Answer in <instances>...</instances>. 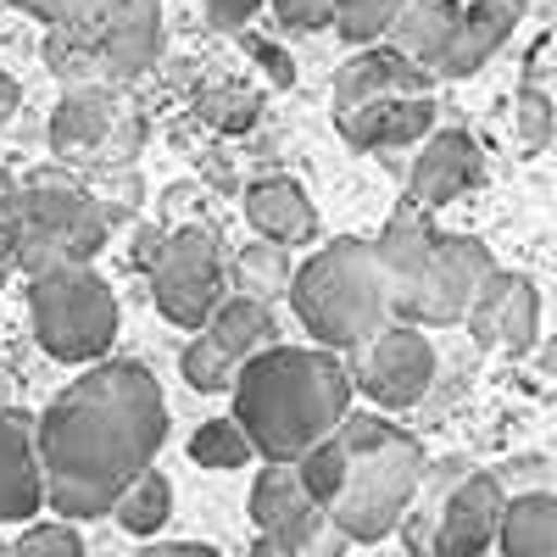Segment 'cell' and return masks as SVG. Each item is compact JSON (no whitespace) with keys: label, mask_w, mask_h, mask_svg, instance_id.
<instances>
[{"label":"cell","mask_w":557,"mask_h":557,"mask_svg":"<svg viewBox=\"0 0 557 557\" xmlns=\"http://www.w3.org/2000/svg\"><path fill=\"white\" fill-rule=\"evenodd\" d=\"M168 401L146 362H89L39 412V457L57 519L84 524L117 513L123 491L157 469Z\"/></svg>","instance_id":"obj_1"},{"label":"cell","mask_w":557,"mask_h":557,"mask_svg":"<svg viewBox=\"0 0 557 557\" xmlns=\"http://www.w3.org/2000/svg\"><path fill=\"white\" fill-rule=\"evenodd\" d=\"M228 396L262 462H296L351 418L357 380L330 346H268L235 374Z\"/></svg>","instance_id":"obj_2"},{"label":"cell","mask_w":557,"mask_h":557,"mask_svg":"<svg viewBox=\"0 0 557 557\" xmlns=\"http://www.w3.org/2000/svg\"><path fill=\"white\" fill-rule=\"evenodd\" d=\"M380 262L391 273V301L396 323L412 330H446V323H469L480 290L491 285V246L474 235H446L418 207L396 212L380 228Z\"/></svg>","instance_id":"obj_3"},{"label":"cell","mask_w":557,"mask_h":557,"mask_svg":"<svg viewBox=\"0 0 557 557\" xmlns=\"http://www.w3.org/2000/svg\"><path fill=\"white\" fill-rule=\"evenodd\" d=\"M290 307L301 318V330L330 351H351L368 335L391 330L396 301H391V273L380 262V246L362 235L330 240L318 257L296 268Z\"/></svg>","instance_id":"obj_4"},{"label":"cell","mask_w":557,"mask_h":557,"mask_svg":"<svg viewBox=\"0 0 557 557\" xmlns=\"http://www.w3.org/2000/svg\"><path fill=\"white\" fill-rule=\"evenodd\" d=\"M341 435L351 451V469H346V491L335 496L330 519L346 541H385L391 530L407 524L418 491H424V474H430L424 446L380 412H351Z\"/></svg>","instance_id":"obj_5"},{"label":"cell","mask_w":557,"mask_h":557,"mask_svg":"<svg viewBox=\"0 0 557 557\" xmlns=\"http://www.w3.org/2000/svg\"><path fill=\"white\" fill-rule=\"evenodd\" d=\"M162 51V0H89V7L45 34V62L73 89H112L146 73Z\"/></svg>","instance_id":"obj_6"},{"label":"cell","mask_w":557,"mask_h":557,"mask_svg":"<svg viewBox=\"0 0 557 557\" xmlns=\"http://www.w3.org/2000/svg\"><path fill=\"white\" fill-rule=\"evenodd\" d=\"M28 318L57 362H101L117 341V296L89 262L39 268L28 278Z\"/></svg>","instance_id":"obj_7"},{"label":"cell","mask_w":557,"mask_h":557,"mask_svg":"<svg viewBox=\"0 0 557 557\" xmlns=\"http://www.w3.org/2000/svg\"><path fill=\"white\" fill-rule=\"evenodd\" d=\"M151 262V296H157V312L178 330L201 335L212 312L228 301L223 285H228V262H223V240L218 228L207 223H190V228H173L168 240H157V257Z\"/></svg>","instance_id":"obj_8"},{"label":"cell","mask_w":557,"mask_h":557,"mask_svg":"<svg viewBox=\"0 0 557 557\" xmlns=\"http://www.w3.org/2000/svg\"><path fill=\"white\" fill-rule=\"evenodd\" d=\"M507 496L491 474H462L446 485L435 513H412L407 535L418 557H480L491 541H502Z\"/></svg>","instance_id":"obj_9"},{"label":"cell","mask_w":557,"mask_h":557,"mask_svg":"<svg viewBox=\"0 0 557 557\" xmlns=\"http://www.w3.org/2000/svg\"><path fill=\"white\" fill-rule=\"evenodd\" d=\"M346 368L357 380V396L374 401V412H401V407H418L424 391L435 385V346L412 323H391V330L351 346Z\"/></svg>","instance_id":"obj_10"},{"label":"cell","mask_w":557,"mask_h":557,"mask_svg":"<svg viewBox=\"0 0 557 557\" xmlns=\"http://www.w3.org/2000/svg\"><path fill=\"white\" fill-rule=\"evenodd\" d=\"M96 246H101V212L78 190H28L23 196V262L34 273L84 262Z\"/></svg>","instance_id":"obj_11"},{"label":"cell","mask_w":557,"mask_h":557,"mask_svg":"<svg viewBox=\"0 0 557 557\" xmlns=\"http://www.w3.org/2000/svg\"><path fill=\"white\" fill-rule=\"evenodd\" d=\"M480 173H485V157L474 139L462 128H435L407 168V201L412 207H446L462 190H474Z\"/></svg>","instance_id":"obj_12"},{"label":"cell","mask_w":557,"mask_h":557,"mask_svg":"<svg viewBox=\"0 0 557 557\" xmlns=\"http://www.w3.org/2000/svg\"><path fill=\"white\" fill-rule=\"evenodd\" d=\"M51 502L39 457V424L0 407V524H28Z\"/></svg>","instance_id":"obj_13"},{"label":"cell","mask_w":557,"mask_h":557,"mask_svg":"<svg viewBox=\"0 0 557 557\" xmlns=\"http://www.w3.org/2000/svg\"><path fill=\"white\" fill-rule=\"evenodd\" d=\"M541 330V296L524 273H491V285L480 290L474 312H469V335L480 346H502V351H524L535 346Z\"/></svg>","instance_id":"obj_14"},{"label":"cell","mask_w":557,"mask_h":557,"mask_svg":"<svg viewBox=\"0 0 557 557\" xmlns=\"http://www.w3.org/2000/svg\"><path fill=\"white\" fill-rule=\"evenodd\" d=\"M385 96H430V73L407 62L391 45H368L362 57H351L335 73V117L368 107V101H385Z\"/></svg>","instance_id":"obj_15"},{"label":"cell","mask_w":557,"mask_h":557,"mask_svg":"<svg viewBox=\"0 0 557 557\" xmlns=\"http://www.w3.org/2000/svg\"><path fill=\"white\" fill-rule=\"evenodd\" d=\"M335 123L357 151H391V146H412V139L435 134V101L430 96H385V101H368Z\"/></svg>","instance_id":"obj_16"},{"label":"cell","mask_w":557,"mask_h":557,"mask_svg":"<svg viewBox=\"0 0 557 557\" xmlns=\"http://www.w3.org/2000/svg\"><path fill=\"white\" fill-rule=\"evenodd\" d=\"M457 23H462V7H457V0H407L380 45L401 51L407 62H418L424 73H441V67H446V51H451V39H457Z\"/></svg>","instance_id":"obj_17"},{"label":"cell","mask_w":557,"mask_h":557,"mask_svg":"<svg viewBox=\"0 0 557 557\" xmlns=\"http://www.w3.org/2000/svg\"><path fill=\"white\" fill-rule=\"evenodd\" d=\"M519 12H524V0H469V7H462V23H457V39H451V51H446L441 78L480 73L507 45V34L519 28Z\"/></svg>","instance_id":"obj_18"},{"label":"cell","mask_w":557,"mask_h":557,"mask_svg":"<svg viewBox=\"0 0 557 557\" xmlns=\"http://www.w3.org/2000/svg\"><path fill=\"white\" fill-rule=\"evenodd\" d=\"M246 218L268 246H307L318 235V212L296 178H257L246 190Z\"/></svg>","instance_id":"obj_19"},{"label":"cell","mask_w":557,"mask_h":557,"mask_svg":"<svg viewBox=\"0 0 557 557\" xmlns=\"http://www.w3.org/2000/svg\"><path fill=\"white\" fill-rule=\"evenodd\" d=\"M246 507H251L257 535H262V530H290V524H301V519L330 513V507H318V502H312V491L301 485L296 462H262L257 480H251Z\"/></svg>","instance_id":"obj_20"},{"label":"cell","mask_w":557,"mask_h":557,"mask_svg":"<svg viewBox=\"0 0 557 557\" xmlns=\"http://www.w3.org/2000/svg\"><path fill=\"white\" fill-rule=\"evenodd\" d=\"M123 123L112 89H67V101L51 112V146L62 157H84L112 139V128Z\"/></svg>","instance_id":"obj_21"},{"label":"cell","mask_w":557,"mask_h":557,"mask_svg":"<svg viewBox=\"0 0 557 557\" xmlns=\"http://www.w3.org/2000/svg\"><path fill=\"white\" fill-rule=\"evenodd\" d=\"M201 335H207L228 362H235V368H246L257 351L273 346V307L257 301V296H228V301L212 312V323H207Z\"/></svg>","instance_id":"obj_22"},{"label":"cell","mask_w":557,"mask_h":557,"mask_svg":"<svg viewBox=\"0 0 557 557\" xmlns=\"http://www.w3.org/2000/svg\"><path fill=\"white\" fill-rule=\"evenodd\" d=\"M502 552L507 557H557V496H513L502 519Z\"/></svg>","instance_id":"obj_23"},{"label":"cell","mask_w":557,"mask_h":557,"mask_svg":"<svg viewBox=\"0 0 557 557\" xmlns=\"http://www.w3.org/2000/svg\"><path fill=\"white\" fill-rule=\"evenodd\" d=\"M168 513H173V485L151 469V474H139L128 491H123V502H117V524L128 530V535H139V541H151L162 524H168Z\"/></svg>","instance_id":"obj_24"},{"label":"cell","mask_w":557,"mask_h":557,"mask_svg":"<svg viewBox=\"0 0 557 557\" xmlns=\"http://www.w3.org/2000/svg\"><path fill=\"white\" fill-rule=\"evenodd\" d=\"M257 457L251 435L240 418H207V424L190 435V462L196 469H246Z\"/></svg>","instance_id":"obj_25"},{"label":"cell","mask_w":557,"mask_h":557,"mask_svg":"<svg viewBox=\"0 0 557 557\" xmlns=\"http://www.w3.org/2000/svg\"><path fill=\"white\" fill-rule=\"evenodd\" d=\"M346 469H351V451H346L341 430L330 441H318L307 457H296V474H301V485L312 491L318 507H335V496L346 491Z\"/></svg>","instance_id":"obj_26"},{"label":"cell","mask_w":557,"mask_h":557,"mask_svg":"<svg viewBox=\"0 0 557 557\" xmlns=\"http://www.w3.org/2000/svg\"><path fill=\"white\" fill-rule=\"evenodd\" d=\"M290 246H246L240 251V262H235V273H240V296H257V301H268V296H278V290H290L296 285V273H290V257H285Z\"/></svg>","instance_id":"obj_27"},{"label":"cell","mask_w":557,"mask_h":557,"mask_svg":"<svg viewBox=\"0 0 557 557\" xmlns=\"http://www.w3.org/2000/svg\"><path fill=\"white\" fill-rule=\"evenodd\" d=\"M407 0H335V34L351 45H380Z\"/></svg>","instance_id":"obj_28"},{"label":"cell","mask_w":557,"mask_h":557,"mask_svg":"<svg viewBox=\"0 0 557 557\" xmlns=\"http://www.w3.org/2000/svg\"><path fill=\"white\" fill-rule=\"evenodd\" d=\"M178 368H184V380H190L196 391H235V374H240V368L228 362L207 335H190V346H184Z\"/></svg>","instance_id":"obj_29"},{"label":"cell","mask_w":557,"mask_h":557,"mask_svg":"<svg viewBox=\"0 0 557 557\" xmlns=\"http://www.w3.org/2000/svg\"><path fill=\"white\" fill-rule=\"evenodd\" d=\"M12 552L17 557H84V541H78V530L67 519H57V524H28L12 541Z\"/></svg>","instance_id":"obj_30"},{"label":"cell","mask_w":557,"mask_h":557,"mask_svg":"<svg viewBox=\"0 0 557 557\" xmlns=\"http://www.w3.org/2000/svg\"><path fill=\"white\" fill-rule=\"evenodd\" d=\"M546 139H552V101L541 96V89H524L519 112H513V146H519L524 157H535Z\"/></svg>","instance_id":"obj_31"},{"label":"cell","mask_w":557,"mask_h":557,"mask_svg":"<svg viewBox=\"0 0 557 557\" xmlns=\"http://www.w3.org/2000/svg\"><path fill=\"white\" fill-rule=\"evenodd\" d=\"M273 12H278V23L296 28V34L335 28V0H273Z\"/></svg>","instance_id":"obj_32"},{"label":"cell","mask_w":557,"mask_h":557,"mask_svg":"<svg viewBox=\"0 0 557 557\" xmlns=\"http://www.w3.org/2000/svg\"><path fill=\"white\" fill-rule=\"evenodd\" d=\"M7 7H17V12H28V17H39L45 28H62V23H73L89 0H7Z\"/></svg>","instance_id":"obj_33"},{"label":"cell","mask_w":557,"mask_h":557,"mask_svg":"<svg viewBox=\"0 0 557 557\" xmlns=\"http://www.w3.org/2000/svg\"><path fill=\"white\" fill-rule=\"evenodd\" d=\"M201 7L218 28H240V23H251L262 12V0H201Z\"/></svg>","instance_id":"obj_34"},{"label":"cell","mask_w":557,"mask_h":557,"mask_svg":"<svg viewBox=\"0 0 557 557\" xmlns=\"http://www.w3.org/2000/svg\"><path fill=\"white\" fill-rule=\"evenodd\" d=\"M134 557H223V552H212V546H201V541H157V546L134 552Z\"/></svg>","instance_id":"obj_35"},{"label":"cell","mask_w":557,"mask_h":557,"mask_svg":"<svg viewBox=\"0 0 557 557\" xmlns=\"http://www.w3.org/2000/svg\"><path fill=\"white\" fill-rule=\"evenodd\" d=\"M17 101H23V89H17V78H12V73H0V123H7V117L17 112Z\"/></svg>","instance_id":"obj_36"},{"label":"cell","mask_w":557,"mask_h":557,"mask_svg":"<svg viewBox=\"0 0 557 557\" xmlns=\"http://www.w3.org/2000/svg\"><path fill=\"white\" fill-rule=\"evenodd\" d=\"M541 368H546V374H557V335L541 346Z\"/></svg>","instance_id":"obj_37"},{"label":"cell","mask_w":557,"mask_h":557,"mask_svg":"<svg viewBox=\"0 0 557 557\" xmlns=\"http://www.w3.org/2000/svg\"><path fill=\"white\" fill-rule=\"evenodd\" d=\"M0 557H17V552H12V541H0Z\"/></svg>","instance_id":"obj_38"},{"label":"cell","mask_w":557,"mask_h":557,"mask_svg":"<svg viewBox=\"0 0 557 557\" xmlns=\"http://www.w3.org/2000/svg\"><path fill=\"white\" fill-rule=\"evenodd\" d=\"M0 7H7V0H0Z\"/></svg>","instance_id":"obj_39"}]
</instances>
